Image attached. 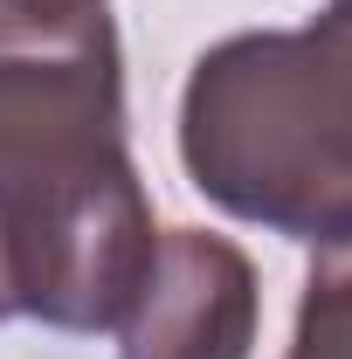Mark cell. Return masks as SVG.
Segmentation results:
<instances>
[{
    "label": "cell",
    "instance_id": "3",
    "mask_svg": "<svg viewBox=\"0 0 352 359\" xmlns=\"http://www.w3.org/2000/svg\"><path fill=\"white\" fill-rule=\"evenodd\" d=\"M263 290L242 242L215 228H166L132 311L118 318V359H249Z\"/></svg>",
    "mask_w": 352,
    "mask_h": 359
},
{
    "label": "cell",
    "instance_id": "2",
    "mask_svg": "<svg viewBox=\"0 0 352 359\" xmlns=\"http://www.w3.org/2000/svg\"><path fill=\"white\" fill-rule=\"evenodd\" d=\"M180 166L221 215L283 242L352 235V0L304 28H242L201 48L180 90Z\"/></svg>",
    "mask_w": 352,
    "mask_h": 359
},
{
    "label": "cell",
    "instance_id": "4",
    "mask_svg": "<svg viewBox=\"0 0 352 359\" xmlns=\"http://www.w3.org/2000/svg\"><path fill=\"white\" fill-rule=\"evenodd\" d=\"M283 359H352V235L325 242L311 256L304 297H297V332Z\"/></svg>",
    "mask_w": 352,
    "mask_h": 359
},
{
    "label": "cell",
    "instance_id": "1",
    "mask_svg": "<svg viewBox=\"0 0 352 359\" xmlns=\"http://www.w3.org/2000/svg\"><path fill=\"white\" fill-rule=\"evenodd\" d=\"M0 242L14 304L48 332H118L152 269V194L125 145L111 7H0Z\"/></svg>",
    "mask_w": 352,
    "mask_h": 359
},
{
    "label": "cell",
    "instance_id": "6",
    "mask_svg": "<svg viewBox=\"0 0 352 359\" xmlns=\"http://www.w3.org/2000/svg\"><path fill=\"white\" fill-rule=\"evenodd\" d=\"M7 318H21V304H14V269H7V242H0V325Z\"/></svg>",
    "mask_w": 352,
    "mask_h": 359
},
{
    "label": "cell",
    "instance_id": "5",
    "mask_svg": "<svg viewBox=\"0 0 352 359\" xmlns=\"http://www.w3.org/2000/svg\"><path fill=\"white\" fill-rule=\"evenodd\" d=\"M0 7H14V14H97L104 0H0Z\"/></svg>",
    "mask_w": 352,
    "mask_h": 359
}]
</instances>
